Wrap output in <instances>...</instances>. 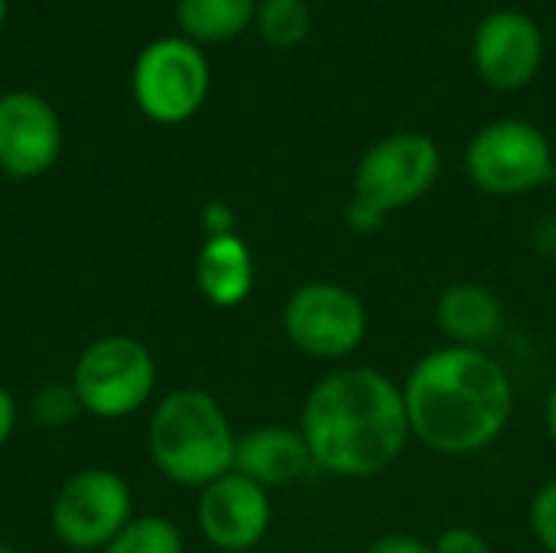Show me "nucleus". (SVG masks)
<instances>
[{
    "label": "nucleus",
    "mask_w": 556,
    "mask_h": 553,
    "mask_svg": "<svg viewBox=\"0 0 556 553\" xmlns=\"http://www.w3.org/2000/svg\"><path fill=\"white\" fill-rule=\"evenodd\" d=\"M300 433L319 473L371 479L407 450L410 420L404 388L378 368H336L303 401Z\"/></svg>",
    "instance_id": "nucleus-1"
},
{
    "label": "nucleus",
    "mask_w": 556,
    "mask_h": 553,
    "mask_svg": "<svg viewBox=\"0 0 556 553\" xmlns=\"http://www.w3.org/2000/svg\"><path fill=\"white\" fill-rule=\"evenodd\" d=\"M404 404L410 437L430 453L472 456L505 433L515 411V385L485 349L443 345L410 368Z\"/></svg>",
    "instance_id": "nucleus-2"
},
{
    "label": "nucleus",
    "mask_w": 556,
    "mask_h": 553,
    "mask_svg": "<svg viewBox=\"0 0 556 553\" xmlns=\"http://www.w3.org/2000/svg\"><path fill=\"white\" fill-rule=\"evenodd\" d=\"M238 437L225 407L202 388H176L156 401L147 450L153 466L176 486L205 489L235 469Z\"/></svg>",
    "instance_id": "nucleus-3"
},
{
    "label": "nucleus",
    "mask_w": 556,
    "mask_h": 553,
    "mask_svg": "<svg viewBox=\"0 0 556 553\" xmlns=\"http://www.w3.org/2000/svg\"><path fill=\"white\" fill-rule=\"evenodd\" d=\"M440 147L427 134L378 140L355 169V199L345 218L355 231H375L391 212L414 205L440 176Z\"/></svg>",
    "instance_id": "nucleus-4"
},
{
    "label": "nucleus",
    "mask_w": 556,
    "mask_h": 553,
    "mask_svg": "<svg viewBox=\"0 0 556 553\" xmlns=\"http://www.w3.org/2000/svg\"><path fill=\"white\" fill-rule=\"evenodd\" d=\"M68 385L85 414L121 420L153 398L156 359L134 336H101L81 349Z\"/></svg>",
    "instance_id": "nucleus-5"
},
{
    "label": "nucleus",
    "mask_w": 556,
    "mask_h": 553,
    "mask_svg": "<svg viewBox=\"0 0 556 553\" xmlns=\"http://www.w3.org/2000/svg\"><path fill=\"white\" fill-rule=\"evenodd\" d=\"M283 336L290 345L319 362H342L368 336L362 297L339 280L300 284L283 303Z\"/></svg>",
    "instance_id": "nucleus-6"
},
{
    "label": "nucleus",
    "mask_w": 556,
    "mask_h": 553,
    "mask_svg": "<svg viewBox=\"0 0 556 553\" xmlns=\"http://www.w3.org/2000/svg\"><path fill=\"white\" fill-rule=\"evenodd\" d=\"M466 173L489 196H525L554 179V150L534 124L495 121L472 137Z\"/></svg>",
    "instance_id": "nucleus-7"
},
{
    "label": "nucleus",
    "mask_w": 556,
    "mask_h": 553,
    "mask_svg": "<svg viewBox=\"0 0 556 553\" xmlns=\"http://www.w3.org/2000/svg\"><path fill=\"white\" fill-rule=\"evenodd\" d=\"M134 518L130 486L111 469H81L52 499V531L72 551H104Z\"/></svg>",
    "instance_id": "nucleus-8"
},
{
    "label": "nucleus",
    "mask_w": 556,
    "mask_h": 553,
    "mask_svg": "<svg viewBox=\"0 0 556 553\" xmlns=\"http://www.w3.org/2000/svg\"><path fill=\"white\" fill-rule=\"evenodd\" d=\"M134 95L140 111L156 124L189 121L208 95V65L199 46L160 39L147 46L134 68Z\"/></svg>",
    "instance_id": "nucleus-9"
},
{
    "label": "nucleus",
    "mask_w": 556,
    "mask_h": 553,
    "mask_svg": "<svg viewBox=\"0 0 556 553\" xmlns=\"http://www.w3.org/2000/svg\"><path fill=\"white\" fill-rule=\"evenodd\" d=\"M195 525L202 538L218 551H254L270 528L267 489L231 469L202 489L195 505Z\"/></svg>",
    "instance_id": "nucleus-10"
},
{
    "label": "nucleus",
    "mask_w": 556,
    "mask_h": 553,
    "mask_svg": "<svg viewBox=\"0 0 556 553\" xmlns=\"http://www.w3.org/2000/svg\"><path fill=\"white\" fill-rule=\"evenodd\" d=\"M62 150V130L55 111L29 95L13 91L0 98V169L29 179L46 173Z\"/></svg>",
    "instance_id": "nucleus-11"
},
{
    "label": "nucleus",
    "mask_w": 556,
    "mask_h": 553,
    "mask_svg": "<svg viewBox=\"0 0 556 553\" xmlns=\"http://www.w3.org/2000/svg\"><path fill=\"white\" fill-rule=\"evenodd\" d=\"M541 55H544L541 29L534 26L531 16L518 10H498L485 16L472 46L479 75L502 91L528 85L541 65Z\"/></svg>",
    "instance_id": "nucleus-12"
},
{
    "label": "nucleus",
    "mask_w": 556,
    "mask_h": 553,
    "mask_svg": "<svg viewBox=\"0 0 556 553\" xmlns=\"http://www.w3.org/2000/svg\"><path fill=\"white\" fill-rule=\"evenodd\" d=\"M316 469L313 453L300 433V427H257L238 437L235 447V473L257 482L261 489H283L303 482Z\"/></svg>",
    "instance_id": "nucleus-13"
},
{
    "label": "nucleus",
    "mask_w": 556,
    "mask_h": 553,
    "mask_svg": "<svg viewBox=\"0 0 556 553\" xmlns=\"http://www.w3.org/2000/svg\"><path fill=\"white\" fill-rule=\"evenodd\" d=\"M433 319L450 345L485 349L505 329V306L492 287L479 280H459L440 293Z\"/></svg>",
    "instance_id": "nucleus-14"
},
{
    "label": "nucleus",
    "mask_w": 556,
    "mask_h": 553,
    "mask_svg": "<svg viewBox=\"0 0 556 553\" xmlns=\"http://www.w3.org/2000/svg\"><path fill=\"white\" fill-rule=\"evenodd\" d=\"M195 287L218 310L241 306L254 290L251 248L238 235L205 238V244L195 257Z\"/></svg>",
    "instance_id": "nucleus-15"
},
{
    "label": "nucleus",
    "mask_w": 556,
    "mask_h": 553,
    "mask_svg": "<svg viewBox=\"0 0 556 553\" xmlns=\"http://www.w3.org/2000/svg\"><path fill=\"white\" fill-rule=\"evenodd\" d=\"M254 16V0H179V23L192 39L222 42L238 36Z\"/></svg>",
    "instance_id": "nucleus-16"
},
{
    "label": "nucleus",
    "mask_w": 556,
    "mask_h": 553,
    "mask_svg": "<svg viewBox=\"0 0 556 553\" xmlns=\"http://www.w3.org/2000/svg\"><path fill=\"white\" fill-rule=\"evenodd\" d=\"M101 553H182V535L163 515H140L130 518Z\"/></svg>",
    "instance_id": "nucleus-17"
},
{
    "label": "nucleus",
    "mask_w": 556,
    "mask_h": 553,
    "mask_svg": "<svg viewBox=\"0 0 556 553\" xmlns=\"http://www.w3.org/2000/svg\"><path fill=\"white\" fill-rule=\"evenodd\" d=\"M257 26L270 46L290 49V46H300L306 39L309 10L303 0H264L257 10Z\"/></svg>",
    "instance_id": "nucleus-18"
},
{
    "label": "nucleus",
    "mask_w": 556,
    "mask_h": 553,
    "mask_svg": "<svg viewBox=\"0 0 556 553\" xmlns=\"http://www.w3.org/2000/svg\"><path fill=\"white\" fill-rule=\"evenodd\" d=\"M29 411L39 427L59 430V427H68L81 414V404H78L72 385H46L33 394Z\"/></svg>",
    "instance_id": "nucleus-19"
},
{
    "label": "nucleus",
    "mask_w": 556,
    "mask_h": 553,
    "mask_svg": "<svg viewBox=\"0 0 556 553\" xmlns=\"http://www.w3.org/2000/svg\"><path fill=\"white\" fill-rule=\"evenodd\" d=\"M531 531L547 553H556V479L531 499Z\"/></svg>",
    "instance_id": "nucleus-20"
},
{
    "label": "nucleus",
    "mask_w": 556,
    "mask_h": 553,
    "mask_svg": "<svg viewBox=\"0 0 556 553\" xmlns=\"http://www.w3.org/2000/svg\"><path fill=\"white\" fill-rule=\"evenodd\" d=\"M433 553H492V548H489L485 535H479L476 528L453 525L433 541Z\"/></svg>",
    "instance_id": "nucleus-21"
},
{
    "label": "nucleus",
    "mask_w": 556,
    "mask_h": 553,
    "mask_svg": "<svg viewBox=\"0 0 556 553\" xmlns=\"http://www.w3.org/2000/svg\"><path fill=\"white\" fill-rule=\"evenodd\" d=\"M365 553H433V544H427L414 535L391 531V535H381L378 541H371Z\"/></svg>",
    "instance_id": "nucleus-22"
},
{
    "label": "nucleus",
    "mask_w": 556,
    "mask_h": 553,
    "mask_svg": "<svg viewBox=\"0 0 556 553\" xmlns=\"http://www.w3.org/2000/svg\"><path fill=\"white\" fill-rule=\"evenodd\" d=\"M202 225H205V235H208V238L235 235V215H231V209H228V205H222V202L205 205V212H202Z\"/></svg>",
    "instance_id": "nucleus-23"
},
{
    "label": "nucleus",
    "mask_w": 556,
    "mask_h": 553,
    "mask_svg": "<svg viewBox=\"0 0 556 553\" xmlns=\"http://www.w3.org/2000/svg\"><path fill=\"white\" fill-rule=\"evenodd\" d=\"M13 427H16V401H13V394L0 385V447L13 437Z\"/></svg>",
    "instance_id": "nucleus-24"
},
{
    "label": "nucleus",
    "mask_w": 556,
    "mask_h": 553,
    "mask_svg": "<svg viewBox=\"0 0 556 553\" xmlns=\"http://www.w3.org/2000/svg\"><path fill=\"white\" fill-rule=\"evenodd\" d=\"M544 424H547V437H551V443L556 447V381H554V388H551V394H547V404H544Z\"/></svg>",
    "instance_id": "nucleus-25"
},
{
    "label": "nucleus",
    "mask_w": 556,
    "mask_h": 553,
    "mask_svg": "<svg viewBox=\"0 0 556 553\" xmlns=\"http://www.w3.org/2000/svg\"><path fill=\"white\" fill-rule=\"evenodd\" d=\"M0 553H16V551H13L10 544H3V541H0Z\"/></svg>",
    "instance_id": "nucleus-26"
},
{
    "label": "nucleus",
    "mask_w": 556,
    "mask_h": 553,
    "mask_svg": "<svg viewBox=\"0 0 556 553\" xmlns=\"http://www.w3.org/2000/svg\"><path fill=\"white\" fill-rule=\"evenodd\" d=\"M3 16H7V3L0 0V23H3Z\"/></svg>",
    "instance_id": "nucleus-27"
}]
</instances>
